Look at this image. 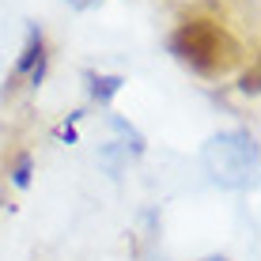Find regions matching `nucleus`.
<instances>
[{
  "mask_svg": "<svg viewBox=\"0 0 261 261\" xmlns=\"http://www.w3.org/2000/svg\"><path fill=\"white\" fill-rule=\"evenodd\" d=\"M174 53L178 57H186L193 68H201V72H216V68H223L231 61V42H227V34L220 31L216 23L208 19H193V23H186L182 31L174 34Z\"/></svg>",
  "mask_w": 261,
  "mask_h": 261,
  "instance_id": "nucleus-1",
  "label": "nucleus"
},
{
  "mask_svg": "<svg viewBox=\"0 0 261 261\" xmlns=\"http://www.w3.org/2000/svg\"><path fill=\"white\" fill-rule=\"evenodd\" d=\"M38 57H46V42H42V31H31V34H27V46L19 53V61H15V76H27V72L38 65Z\"/></svg>",
  "mask_w": 261,
  "mask_h": 261,
  "instance_id": "nucleus-2",
  "label": "nucleus"
},
{
  "mask_svg": "<svg viewBox=\"0 0 261 261\" xmlns=\"http://www.w3.org/2000/svg\"><path fill=\"white\" fill-rule=\"evenodd\" d=\"M121 84H125L121 76H91V95H95L102 106H110L114 95L121 91Z\"/></svg>",
  "mask_w": 261,
  "mask_h": 261,
  "instance_id": "nucleus-3",
  "label": "nucleus"
},
{
  "mask_svg": "<svg viewBox=\"0 0 261 261\" xmlns=\"http://www.w3.org/2000/svg\"><path fill=\"white\" fill-rule=\"evenodd\" d=\"M12 182L19 186V190H27V186H31V155H27V151H23L19 159H15V167H12Z\"/></svg>",
  "mask_w": 261,
  "mask_h": 261,
  "instance_id": "nucleus-4",
  "label": "nucleus"
},
{
  "mask_svg": "<svg viewBox=\"0 0 261 261\" xmlns=\"http://www.w3.org/2000/svg\"><path fill=\"white\" fill-rule=\"evenodd\" d=\"M242 91H250V95H257V68H250L246 76H242Z\"/></svg>",
  "mask_w": 261,
  "mask_h": 261,
  "instance_id": "nucleus-5",
  "label": "nucleus"
},
{
  "mask_svg": "<svg viewBox=\"0 0 261 261\" xmlns=\"http://www.w3.org/2000/svg\"><path fill=\"white\" fill-rule=\"evenodd\" d=\"M42 76H46V57H38V65L31 68V84H42Z\"/></svg>",
  "mask_w": 261,
  "mask_h": 261,
  "instance_id": "nucleus-6",
  "label": "nucleus"
},
{
  "mask_svg": "<svg viewBox=\"0 0 261 261\" xmlns=\"http://www.w3.org/2000/svg\"><path fill=\"white\" fill-rule=\"evenodd\" d=\"M61 140H65V144H76V129H72V125H65V129H61Z\"/></svg>",
  "mask_w": 261,
  "mask_h": 261,
  "instance_id": "nucleus-7",
  "label": "nucleus"
},
{
  "mask_svg": "<svg viewBox=\"0 0 261 261\" xmlns=\"http://www.w3.org/2000/svg\"><path fill=\"white\" fill-rule=\"evenodd\" d=\"M208 261H223V257H208Z\"/></svg>",
  "mask_w": 261,
  "mask_h": 261,
  "instance_id": "nucleus-8",
  "label": "nucleus"
}]
</instances>
